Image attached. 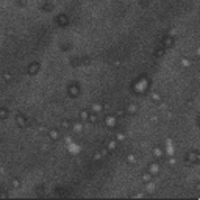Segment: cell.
Segmentation results:
<instances>
[{"instance_id":"cell-1","label":"cell","mask_w":200,"mask_h":200,"mask_svg":"<svg viewBox=\"0 0 200 200\" xmlns=\"http://www.w3.org/2000/svg\"><path fill=\"white\" fill-rule=\"evenodd\" d=\"M149 88H150V81L147 77H141L139 80H136L133 83V91L136 94H146L149 91Z\"/></svg>"},{"instance_id":"cell-2","label":"cell","mask_w":200,"mask_h":200,"mask_svg":"<svg viewBox=\"0 0 200 200\" xmlns=\"http://www.w3.org/2000/svg\"><path fill=\"white\" fill-rule=\"evenodd\" d=\"M116 124H117V116H111V114H107L105 116V125L108 127V128H114Z\"/></svg>"},{"instance_id":"cell-3","label":"cell","mask_w":200,"mask_h":200,"mask_svg":"<svg viewBox=\"0 0 200 200\" xmlns=\"http://www.w3.org/2000/svg\"><path fill=\"white\" fill-rule=\"evenodd\" d=\"M67 92H69L70 97H78L80 96V85L78 83H72V85H69Z\"/></svg>"},{"instance_id":"cell-4","label":"cell","mask_w":200,"mask_h":200,"mask_svg":"<svg viewBox=\"0 0 200 200\" xmlns=\"http://www.w3.org/2000/svg\"><path fill=\"white\" fill-rule=\"evenodd\" d=\"M152 155L155 157V159H157V161L163 159V158H164V149H163V147H159V146L153 147V150H152Z\"/></svg>"},{"instance_id":"cell-5","label":"cell","mask_w":200,"mask_h":200,"mask_svg":"<svg viewBox=\"0 0 200 200\" xmlns=\"http://www.w3.org/2000/svg\"><path fill=\"white\" fill-rule=\"evenodd\" d=\"M174 42H175V38H172V36H164L163 41H161V47H163V49H169V47L174 46Z\"/></svg>"},{"instance_id":"cell-6","label":"cell","mask_w":200,"mask_h":200,"mask_svg":"<svg viewBox=\"0 0 200 200\" xmlns=\"http://www.w3.org/2000/svg\"><path fill=\"white\" fill-rule=\"evenodd\" d=\"M16 122H17V125L22 127V128L28 125V120H27V117H25L22 113H17V114H16Z\"/></svg>"},{"instance_id":"cell-7","label":"cell","mask_w":200,"mask_h":200,"mask_svg":"<svg viewBox=\"0 0 200 200\" xmlns=\"http://www.w3.org/2000/svg\"><path fill=\"white\" fill-rule=\"evenodd\" d=\"M47 136H49L52 141H58L59 138H61V135H59V130H57V128H50V130L47 131Z\"/></svg>"},{"instance_id":"cell-8","label":"cell","mask_w":200,"mask_h":200,"mask_svg":"<svg viewBox=\"0 0 200 200\" xmlns=\"http://www.w3.org/2000/svg\"><path fill=\"white\" fill-rule=\"evenodd\" d=\"M159 170H161V166H159L158 163H150V164H149V172H150L152 175H158Z\"/></svg>"},{"instance_id":"cell-9","label":"cell","mask_w":200,"mask_h":200,"mask_svg":"<svg viewBox=\"0 0 200 200\" xmlns=\"http://www.w3.org/2000/svg\"><path fill=\"white\" fill-rule=\"evenodd\" d=\"M57 22H58V25H61V27H66L69 24V17L66 14H59L58 17H57Z\"/></svg>"},{"instance_id":"cell-10","label":"cell","mask_w":200,"mask_h":200,"mask_svg":"<svg viewBox=\"0 0 200 200\" xmlns=\"http://www.w3.org/2000/svg\"><path fill=\"white\" fill-rule=\"evenodd\" d=\"M91 111H94V113H102V111H103V105L102 103H100V102H94L92 103V107H91Z\"/></svg>"},{"instance_id":"cell-11","label":"cell","mask_w":200,"mask_h":200,"mask_svg":"<svg viewBox=\"0 0 200 200\" xmlns=\"http://www.w3.org/2000/svg\"><path fill=\"white\" fill-rule=\"evenodd\" d=\"M89 114H91V111H88V109L80 111V120H83V122H89Z\"/></svg>"},{"instance_id":"cell-12","label":"cell","mask_w":200,"mask_h":200,"mask_svg":"<svg viewBox=\"0 0 200 200\" xmlns=\"http://www.w3.org/2000/svg\"><path fill=\"white\" fill-rule=\"evenodd\" d=\"M107 147L109 149V152H114V150L117 149V141H116V139H109V141H107Z\"/></svg>"},{"instance_id":"cell-13","label":"cell","mask_w":200,"mask_h":200,"mask_svg":"<svg viewBox=\"0 0 200 200\" xmlns=\"http://www.w3.org/2000/svg\"><path fill=\"white\" fill-rule=\"evenodd\" d=\"M83 124H85L83 120H75V122H72V128H74L75 131H81L83 130Z\"/></svg>"},{"instance_id":"cell-14","label":"cell","mask_w":200,"mask_h":200,"mask_svg":"<svg viewBox=\"0 0 200 200\" xmlns=\"http://www.w3.org/2000/svg\"><path fill=\"white\" fill-rule=\"evenodd\" d=\"M38 70H39V64H38V63H33L30 67H28V70H27V72H28V75H35Z\"/></svg>"},{"instance_id":"cell-15","label":"cell","mask_w":200,"mask_h":200,"mask_svg":"<svg viewBox=\"0 0 200 200\" xmlns=\"http://www.w3.org/2000/svg\"><path fill=\"white\" fill-rule=\"evenodd\" d=\"M127 113H128V114H135L136 113V111H138V105L136 103H130L128 105V107H127Z\"/></svg>"},{"instance_id":"cell-16","label":"cell","mask_w":200,"mask_h":200,"mask_svg":"<svg viewBox=\"0 0 200 200\" xmlns=\"http://www.w3.org/2000/svg\"><path fill=\"white\" fill-rule=\"evenodd\" d=\"M97 120H99V113L91 111V114H89V124H96Z\"/></svg>"},{"instance_id":"cell-17","label":"cell","mask_w":200,"mask_h":200,"mask_svg":"<svg viewBox=\"0 0 200 200\" xmlns=\"http://www.w3.org/2000/svg\"><path fill=\"white\" fill-rule=\"evenodd\" d=\"M141 180L144 183H149L150 180H152V174H150V172H144V174L141 175Z\"/></svg>"},{"instance_id":"cell-18","label":"cell","mask_w":200,"mask_h":200,"mask_svg":"<svg viewBox=\"0 0 200 200\" xmlns=\"http://www.w3.org/2000/svg\"><path fill=\"white\" fill-rule=\"evenodd\" d=\"M153 57H155V58H161V57H164V49H163V47L157 49V50L153 52Z\"/></svg>"},{"instance_id":"cell-19","label":"cell","mask_w":200,"mask_h":200,"mask_svg":"<svg viewBox=\"0 0 200 200\" xmlns=\"http://www.w3.org/2000/svg\"><path fill=\"white\" fill-rule=\"evenodd\" d=\"M61 128H63V130H70V128H72V122L63 120V122H61Z\"/></svg>"},{"instance_id":"cell-20","label":"cell","mask_w":200,"mask_h":200,"mask_svg":"<svg viewBox=\"0 0 200 200\" xmlns=\"http://www.w3.org/2000/svg\"><path fill=\"white\" fill-rule=\"evenodd\" d=\"M146 191H147V192H153V191H155V185H153L152 181L146 183Z\"/></svg>"},{"instance_id":"cell-21","label":"cell","mask_w":200,"mask_h":200,"mask_svg":"<svg viewBox=\"0 0 200 200\" xmlns=\"http://www.w3.org/2000/svg\"><path fill=\"white\" fill-rule=\"evenodd\" d=\"M150 99H152L153 102H159V100H161V96H159L158 92H152V94H150Z\"/></svg>"},{"instance_id":"cell-22","label":"cell","mask_w":200,"mask_h":200,"mask_svg":"<svg viewBox=\"0 0 200 200\" xmlns=\"http://www.w3.org/2000/svg\"><path fill=\"white\" fill-rule=\"evenodd\" d=\"M0 116H2V119H7V116H8V109H7V108H2V109H0Z\"/></svg>"},{"instance_id":"cell-23","label":"cell","mask_w":200,"mask_h":200,"mask_svg":"<svg viewBox=\"0 0 200 200\" xmlns=\"http://www.w3.org/2000/svg\"><path fill=\"white\" fill-rule=\"evenodd\" d=\"M125 114H127V111H124V109H119L117 113H116V116H117V119H122Z\"/></svg>"},{"instance_id":"cell-24","label":"cell","mask_w":200,"mask_h":200,"mask_svg":"<svg viewBox=\"0 0 200 200\" xmlns=\"http://www.w3.org/2000/svg\"><path fill=\"white\" fill-rule=\"evenodd\" d=\"M127 161H128L130 164L136 163V157H135V155H128V157H127Z\"/></svg>"},{"instance_id":"cell-25","label":"cell","mask_w":200,"mask_h":200,"mask_svg":"<svg viewBox=\"0 0 200 200\" xmlns=\"http://www.w3.org/2000/svg\"><path fill=\"white\" fill-rule=\"evenodd\" d=\"M42 9H44V11H52V9H53V5H52V3H46V5L42 7Z\"/></svg>"},{"instance_id":"cell-26","label":"cell","mask_w":200,"mask_h":200,"mask_svg":"<svg viewBox=\"0 0 200 200\" xmlns=\"http://www.w3.org/2000/svg\"><path fill=\"white\" fill-rule=\"evenodd\" d=\"M116 139H117V141H124L125 135H124V133H117V135H116Z\"/></svg>"},{"instance_id":"cell-27","label":"cell","mask_w":200,"mask_h":200,"mask_svg":"<svg viewBox=\"0 0 200 200\" xmlns=\"http://www.w3.org/2000/svg\"><path fill=\"white\" fill-rule=\"evenodd\" d=\"M181 64H183V66H189V64H191V61H189V59H186V58H183V59H181Z\"/></svg>"},{"instance_id":"cell-28","label":"cell","mask_w":200,"mask_h":200,"mask_svg":"<svg viewBox=\"0 0 200 200\" xmlns=\"http://www.w3.org/2000/svg\"><path fill=\"white\" fill-rule=\"evenodd\" d=\"M167 164H170V166H174V164H175V159H174V158H172V157H169V158H167Z\"/></svg>"},{"instance_id":"cell-29","label":"cell","mask_w":200,"mask_h":200,"mask_svg":"<svg viewBox=\"0 0 200 200\" xmlns=\"http://www.w3.org/2000/svg\"><path fill=\"white\" fill-rule=\"evenodd\" d=\"M13 186H14V188H19V186H20V181H19V180H13Z\"/></svg>"},{"instance_id":"cell-30","label":"cell","mask_w":200,"mask_h":200,"mask_svg":"<svg viewBox=\"0 0 200 200\" xmlns=\"http://www.w3.org/2000/svg\"><path fill=\"white\" fill-rule=\"evenodd\" d=\"M94 158H96V159H102V152H97L96 155H94Z\"/></svg>"},{"instance_id":"cell-31","label":"cell","mask_w":200,"mask_h":200,"mask_svg":"<svg viewBox=\"0 0 200 200\" xmlns=\"http://www.w3.org/2000/svg\"><path fill=\"white\" fill-rule=\"evenodd\" d=\"M3 78L7 80V81H11V74H5V77H3Z\"/></svg>"},{"instance_id":"cell-32","label":"cell","mask_w":200,"mask_h":200,"mask_svg":"<svg viewBox=\"0 0 200 200\" xmlns=\"http://www.w3.org/2000/svg\"><path fill=\"white\" fill-rule=\"evenodd\" d=\"M197 124H199V127H200V116H199V117H197Z\"/></svg>"},{"instance_id":"cell-33","label":"cell","mask_w":200,"mask_h":200,"mask_svg":"<svg viewBox=\"0 0 200 200\" xmlns=\"http://www.w3.org/2000/svg\"><path fill=\"white\" fill-rule=\"evenodd\" d=\"M197 189H200V183H199V185H197Z\"/></svg>"},{"instance_id":"cell-34","label":"cell","mask_w":200,"mask_h":200,"mask_svg":"<svg viewBox=\"0 0 200 200\" xmlns=\"http://www.w3.org/2000/svg\"><path fill=\"white\" fill-rule=\"evenodd\" d=\"M199 55H200V49H199Z\"/></svg>"}]
</instances>
